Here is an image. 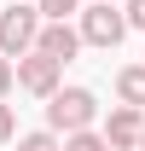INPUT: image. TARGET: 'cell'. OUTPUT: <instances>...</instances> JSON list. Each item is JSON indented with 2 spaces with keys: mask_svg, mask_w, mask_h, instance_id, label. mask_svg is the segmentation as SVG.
I'll return each mask as SVG.
<instances>
[{
  "mask_svg": "<svg viewBox=\"0 0 145 151\" xmlns=\"http://www.w3.org/2000/svg\"><path fill=\"white\" fill-rule=\"evenodd\" d=\"M18 151H58V134H52V128H41V134H23V139H18Z\"/></svg>",
  "mask_w": 145,
  "mask_h": 151,
  "instance_id": "cell-10",
  "label": "cell"
},
{
  "mask_svg": "<svg viewBox=\"0 0 145 151\" xmlns=\"http://www.w3.org/2000/svg\"><path fill=\"white\" fill-rule=\"evenodd\" d=\"M35 29H41V12H35V6H12V12H0V58L35 52Z\"/></svg>",
  "mask_w": 145,
  "mask_h": 151,
  "instance_id": "cell-3",
  "label": "cell"
},
{
  "mask_svg": "<svg viewBox=\"0 0 145 151\" xmlns=\"http://www.w3.org/2000/svg\"><path fill=\"white\" fill-rule=\"evenodd\" d=\"M139 122H145V116L134 111V105H116V111L105 116V134H99V139H105L110 151H134V145H139Z\"/></svg>",
  "mask_w": 145,
  "mask_h": 151,
  "instance_id": "cell-5",
  "label": "cell"
},
{
  "mask_svg": "<svg viewBox=\"0 0 145 151\" xmlns=\"http://www.w3.org/2000/svg\"><path fill=\"white\" fill-rule=\"evenodd\" d=\"M122 23H128V29H145V0H128V6H122Z\"/></svg>",
  "mask_w": 145,
  "mask_h": 151,
  "instance_id": "cell-11",
  "label": "cell"
},
{
  "mask_svg": "<svg viewBox=\"0 0 145 151\" xmlns=\"http://www.w3.org/2000/svg\"><path fill=\"white\" fill-rule=\"evenodd\" d=\"M35 12H41V23H70L81 12V0H35Z\"/></svg>",
  "mask_w": 145,
  "mask_h": 151,
  "instance_id": "cell-8",
  "label": "cell"
},
{
  "mask_svg": "<svg viewBox=\"0 0 145 151\" xmlns=\"http://www.w3.org/2000/svg\"><path fill=\"white\" fill-rule=\"evenodd\" d=\"M134 151H145V122H139V145H134Z\"/></svg>",
  "mask_w": 145,
  "mask_h": 151,
  "instance_id": "cell-14",
  "label": "cell"
},
{
  "mask_svg": "<svg viewBox=\"0 0 145 151\" xmlns=\"http://www.w3.org/2000/svg\"><path fill=\"white\" fill-rule=\"evenodd\" d=\"M12 81H18L23 93L47 99V93H58V87H64V64H58V58H47V52H23V58H12Z\"/></svg>",
  "mask_w": 145,
  "mask_h": 151,
  "instance_id": "cell-2",
  "label": "cell"
},
{
  "mask_svg": "<svg viewBox=\"0 0 145 151\" xmlns=\"http://www.w3.org/2000/svg\"><path fill=\"white\" fill-rule=\"evenodd\" d=\"M35 52L58 58V64H70V58L81 52V35H75L70 23H41V29H35Z\"/></svg>",
  "mask_w": 145,
  "mask_h": 151,
  "instance_id": "cell-6",
  "label": "cell"
},
{
  "mask_svg": "<svg viewBox=\"0 0 145 151\" xmlns=\"http://www.w3.org/2000/svg\"><path fill=\"white\" fill-rule=\"evenodd\" d=\"M75 35L87 41V47H116V41L128 35V23H122V12H116V6H110V0H93L87 12H81V29H75Z\"/></svg>",
  "mask_w": 145,
  "mask_h": 151,
  "instance_id": "cell-4",
  "label": "cell"
},
{
  "mask_svg": "<svg viewBox=\"0 0 145 151\" xmlns=\"http://www.w3.org/2000/svg\"><path fill=\"white\" fill-rule=\"evenodd\" d=\"M12 134H18V122H12V105H0V145H6Z\"/></svg>",
  "mask_w": 145,
  "mask_h": 151,
  "instance_id": "cell-12",
  "label": "cell"
},
{
  "mask_svg": "<svg viewBox=\"0 0 145 151\" xmlns=\"http://www.w3.org/2000/svg\"><path fill=\"white\" fill-rule=\"evenodd\" d=\"M58 151H110V145H105L93 128H81V134H64V139H58Z\"/></svg>",
  "mask_w": 145,
  "mask_h": 151,
  "instance_id": "cell-9",
  "label": "cell"
},
{
  "mask_svg": "<svg viewBox=\"0 0 145 151\" xmlns=\"http://www.w3.org/2000/svg\"><path fill=\"white\" fill-rule=\"evenodd\" d=\"M6 87H12V58H0V99H6Z\"/></svg>",
  "mask_w": 145,
  "mask_h": 151,
  "instance_id": "cell-13",
  "label": "cell"
},
{
  "mask_svg": "<svg viewBox=\"0 0 145 151\" xmlns=\"http://www.w3.org/2000/svg\"><path fill=\"white\" fill-rule=\"evenodd\" d=\"M99 122V99L87 93V87H58V93H47V128L52 134H81Z\"/></svg>",
  "mask_w": 145,
  "mask_h": 151,
  "instance_id": "cell-1",
  "label": "cell"
},
{
  "mask_svg": "<svg viewBox=\"0 0 145 151\" xmlns=\"http://www.w3.org/2000/svg\"><path fill=\"white\" fill-rule=\"evenodd\" d=\"M116 93H122V105L145 111V64H128V70H116Z\"/></svg>",
  "mask_w": 145,
  "mask_h": 151,
  "instance_id": "cell-7",
  "label": "cell"
}]
</instances>
